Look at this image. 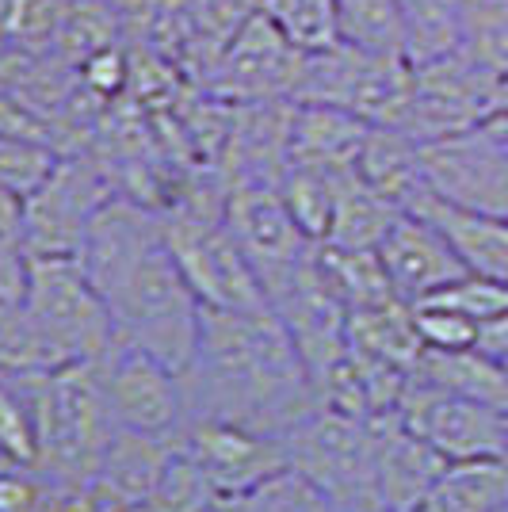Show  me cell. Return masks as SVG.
Returning a JSON list of instances; mask_svg holds the SVG:
<instances>
[{
	"instance_id": "46",
	"label": "cell",
	"mask_w": 508,
	"mask_h": 512,
	"mask_svg": "<svg viewBox=\"0 0 508 512\" xmlns=\"http://www.w3.org/2000/svg\"><path fill=\"white\" fill-rule=\"evenodd\" d=\"M501 111H508V81L501 85Z\"/></svg>"
},
{
	"instance_id": "42",
	"label": "cell",
	"mask_w": 508,
	"mask_h": 512,
	"mask_svg": "<svg viewBox=\"0 0 508 512\" xmlns=\"http://www.w3.org/2000/svg\"><path fill=\"white\" fill-rule=\"evenodd\" d=\"M23 287H27V253L20 245L0 241V302L23 299Z\"/></svg>"
},
{
	"instance_id": "31",
	"label": "cell",
	"mask_w": 508,
	"mask_h": 512,
	"mask_svg": "<svg viewBox=\"0 0 508 512\" xmlns=\"http://www.w3.org/2000/svg\"><path fill=\"white\" fill-rule=\"evenodd\" d=\"M405 27L409 62H428L459 50L463 39V0H394Z\"/></svg>"
},
{
	"instance_id": "30",
	"label": "cell",
	"mask_w": 508,
	"mask_h": 512,
	"mask_svg": "<svg viewBox=\"0 0 508 512\" xmlns=\"http://www.w3.org/2000/svg\"><path fill=\"white\" fill-rule=\"evenodd\" d=\"M62 348L50 341L39 318L23 299L0 302V375H27V371H54L65 367Z\"/></svg>"
},
{
	"instance_id": "28",
	"label": "cell",
	"mask_w": 508,
	"mask_h": 512,
	"mask_svg": "<svg viewBox=\"0 0 508 512\" xmlns=\"http://www.w3.org/2000/svg\"><path fill=\"white\" fill-rule=\"evenodd\" d=\"M409 375L440 386V390H451V394H463V398H478L489 406H508V371L493 356H486L482 348H463V352L424 348Z\"/></svg>"
},
{
	"instance_id": "43",
	"label": "cell",
	"mask_w": 508,
	"mask_h": 512,
	"mask_svg": "<svg viewBox=\"0 0 508 512\" xmlns=\"http://www.w3.org/2000/svg\"><path fill=\"white\" fill-rule=\"evenodd\" d=\"M0 241L23 249V199L0 188ZM27 253V249H23Z\"/></svg>"
},
{
	"instance_id": "16",
	"label": "cell",
	"mask_w": 508,
	"mask_h": 512,
	"mask_svg": "<svg viewBox=\"0 0 508 512\" xmlns=\"http://www.w3.org/2000/svg\"><path fill=\"white\" fill-rule=\"evenodd\" d=\"M375 253H379L386 276H390L394 295L409 306L432 299L436 291H444L447 283L466 276V268L459 264L455 249L447 245V237L417 211L398 214Z\"/></svg>"
},
{
	"instance_id": "10",
	"label": "cell",
	"mask_w": 508,
	"mask_h": 512,
	"mask_svg": "<svg viewBox=\"0 0 508 512\" xmlns=\"http://www.w3.org/2000/svg\"><path fill=\"white\" fill-rule=\"evenodd\" d=\"M421 184L428 195L470 207L508 214V138L497 119L478 127L421 142Z\"/></svg>"
},
{
	"instance_id": "48",
	"label": "cell",
	"mask_w": 508,
	"mask_h": 512,
	"mask_svg": "<svg viewBox=\"0 0 508 512\" xmlns=\"http://www.w3.org/2000/svg\"><path fill=\"white\" fill-rule=\"evenodd\" d=\"M501 367H505V371H508V360H505V363H501Z\"/></svg>"
},
{
	"instance_id": "33",
	"label": "cell",
	"mask_w": 508,
	"mask_h": 512,
	"mask_svg": "<svg viewBox=\"0 0 508 512\" xmlns=\"http://www.w3.org/2000/svg\"><path fill=\"white\" fill-rule=\"evenodd\" d=\"M279 195L287 203L298 230L321 245L333 226V207H337V176L321 169H306V165H287L283 180H279Z\"/></svg>"
},
{
	"instance_id": "35",
	"label": "cell",
	"mask_w": 508,
	"mask_h": 512,
	"mask_svg": "<svg viewBox=\"0 0 508 512\" xmlns=\"http://www.w3.org/2000/svg\"><path fill=\"white\" fill-rule=\"evenodd\" d=\"M62 161V150L43 138L0 134V188L20 199H31L46 184V176Z\"/></svg>"
},
{
	"instance_id": "44",
	"label": "cell",
	"mask_w": 508,
	"mask_h": 512,
	"mask_svg": "<svg viewBox=\"0 0 508 512\" xmlns=\"http://www.w3.org/2000/svg\"><path fill=\"white\" fill-rule=\"evenodd\" d=\"M58 512H107L100 493L85 486V490H65L62 501H58Z\"/></svg>"
},
{
	"instance_id": "1",
	"label": "cell",
	"mask_w": 508,
	"mask_h": 512,
	"mask_svg": "<svg viewBox=\"0 0 508 512\" xmlns=\"http://www.w3.org/2000/svg\"><path fill=\"white\" fill-rule=\"evenodd\" d=\"M77 260L104 295L115 333L184 371L203 306L172 260L161 211L115 192L92 218Z\"/></svg>"
},
{
	"instance_id": "20",
	"label": "cell",
	"mask_w": 508,
	"mask_h": 512,
	"mask_svg": "<svg viewBox=\"0 0 508 512\" xmlns=\"http://www.w3.org/2000/svg\"><path fill=\"white\" fill-rule=\"evenodd\" d=\"M367 130H371V123H363L352 111H340L329 104H295L287 157H291V165L333 172V176L352 172L360 161Z\"/></svg>"
},
{
	"instance_id": "5",
	"label": "cell",
	"mask_w": 508,
	"mask_h": 512,
	"mask_svg": "<svg viewBox=\"0 0 508 512\" xmlns=\"http://www.w3.org/2000/svg\"><path fill=\"white\" fill-rule=\"evenodd\" d=\"M413 96V62L348 43L306 50L295 104H329L371 127H402Z\"/></svg>"
},
{
	"instance_id": "49",
	"label": "cell",
	"mask_w": 508,
	"mask_h": 512,
	"mask_svg": "<svg viewBox=\"0 0 508 512\" xmlns=\"http://www.w3.org/2000/svg\"><path fill=\"white\" fill-rule=\"evenodd\" d=\"M497 512H508V505H505V509H497Z\"/></svg>"
},
{
	"instance_id": "12",
	"label": "cell",
	"mask_w": 508,
	"mask_h": 512,
	"mask_svg": "<svg viewBox=\"0 0 508 512\" xmlns=\"http://www.w3.org/2000/svg\"><path fill=\"white\" fill-rule=\"evenodd\" d=\"M394 417L413 436H421L436 455H444L447 463L508 459L505 406L463 398V394H451V390H440L409 375Z\"/></svg>"
},
{
	"instance_id": "25",
	"label": "cell",
	"mask_w": 508,
	"mask_h": 512,
	"mask_svg": "<svg viewBox=\"0 0 508 512\" xmlns=\"http://www.w3.org/2000/svg\"><path fill=\"white\" fill-rule=\"evenodd\" d=\"M508 505V459L447 463L413 512H497Z\"/></svg>"
},
{
	"instance_id": "8",
	"label": "cell",
	"mask_w": 508,
	"mask_h": 512,
	"mask_svg": "<svg viewBox=\"0 0 508 512\" xmlns=\"http://www.w3.org/2000/svg\"><path fill=\"white\" fill-rule=\"evenodd\" d=\"M92 367L100 379V394H104L111 425L180 440L191 413L188 394H184V375L176 367L149 356L146 348L123 341V337H115V344Z\"/></svg>"
},
{
	"instance_id": "24",
	"label": "cell",
	"mask_w": 508,
	"mask_h": 512,
	"mask_svg": "<svg viewBox=\"0 0 508 512\" xmlns=\"http://www.w3.org/2000/svg\"><path fill=\"white\" fill-rule=\"evenodd\" d=\"M356 172L382 192L402 211L413 207V199L424 192L421 184V142L402 127H371L363 138Z\"/></svg>"
},
{
	"instance_id": "26",
	"label": "cell",
	"mask_w": 508,
	"mask_h": 512,
	"mask_svg": "<svg viewBox=\"0 0 508 512\" xmlns=\"http://www.w3.org/2000/svg\"><path fill=\"white\" fill-rule=\"evenodd\" d=\"M344 333H348L352 348H360V352L375 356V360L394 363L402 371H413L424 352L413 306L402 299L382 302V306H367V310H348Z\"/></svg>"
},
{
	"instance_id": "18",
	"label": "cell",
	"mask_w": 508,
	"mask_h": 512,
	"mask_svg": "<svg viewBox=\"0 0 508 512\" xmlns=\"http://www.w3.org/2000/svg\"><path fill=\"white\" fill-rule=\"evenodd\" d=\"M310 383H314L318 406L344 417H360V421H382V417H394L409 371L344 344L333 360L310 371Z\"/></svg>"
},
{
	"instance_id": "37",
	"label": "cell",
	"mask_w": 508,
	"mask_h": 512,
	"mask_svg": "<svg viewBox=\"0 0 508 512\" xmlns=\"http://www.w3.org/2000/svg\"><path fill=\"white\" fill-rule=\"evenodd\" d=\"M0 459L39 467V428L31 402L12 375H0Z\"/></svg>"
},
{
	"instance_id": "32",
	"label": "cell",
	"mask_w": 508,
	"mask_h": 512,
	"mask_svg": "<svg viewBox=\"0 0 508 512\" xmlns=\"http://www.w3.org/2000/svg\"><path fill=\"white\" fill-rule=\"evenodd\" d=\"M337 43L375 50V54H405V27L394 0H333Z\"/></svg>"
},
{
	"instance_id": "13",
	"label": "cell",
	"mask_w": 508,
	"mask_h": 512,
	"mask_svg": "<svg viewBox=\"0 0 508 512\" xmlns=\"http://www.w3.org/2000/svg\"><path fill=\"white\" fill-rule=\"evenodd\" d=\"M222 218L230 226L233 241L241 245V253L249 256L272 306V295L310 260L314 241L298 230V222L279 195V184H253V180L226 184Z\"/></svg>"
},
{
	"instance_id": "2",
	"label": "cell",
	"mask_w": 508,
	"mask_h": 512,
	"mask_svg": "<svg viewBox=\"0 0 508 512\" xmlns=\"http://www.w3.org/2000/svg\"><path fill=\"white\" fill-rule=\"evenodd\" d=\"M180 375L191 417H218L268 436H287L318 409L310 371L272 310L203 306L195 352Z\"/></svg>"
},
{
	"instance_id": "15",
	"label": "cell",
	"mask_w": 508,
	"mask_h": 512,
	"mask_svg": "<svg viewBox=\"0 0 508 512\" xmlns=\"http://www.w3.org/2000/svg\"><path fill=\"white\" fill-rule=\"evenodd\" d=\"M302 58L306 50L295 46L279 27L256 12L253 20L237 31L211 73L199 81L211 96L226 104H249V100H287L295 104V88L302 77Z\"/></svg>"
},
{
	"instance_id": "3",
	"label": "cell",
	"mask_w": 508,
	"mask_h": 512,
	"mask_svg": "<svg viewBox=\"0 0 508 512\" xmlns=\"http://www.w3.org/2000/svg\"><path fill=\"white\" fill-rule=\"evenodd\" d=\"M31 402L39 428V470L62 490H85L96 482L111 417L92 363H65L54 371L12 375Z\"/></svg>"
},
{
	"instance_id": "34",
	"label": "cell",
	"mask_w": 508,
	"mask_h": 512,
	"mask_svg": "<svg viewBox=\"0 0 508 512\" xmlns=\"http://www.w3.org/2000/svg\"><path fill=\"white\" fill-rule=\"evenodd\" d=\"M459 50L489 69L501 85L508 81V0H463Z\"/></svg>"
},
{
	"instance_id": "6",
	"label": "cell",
	"mask_w": 508,
	"mask_h": 512,
	"mask_svg": "<svg viewBox=\"0 0 508 512\" xmlns=\"http://www.w3.org/2000/svg\"><path fill=\"white\" fill-rule=\"evenodd\" d=\"M161 226H165L172 260H176L180 276L188 279L199 306L241 310V314L272 310L249 256L233 241L222 211L169 203V207H161Z\"/></svg>"
},
{
	"instance_id": "36",
	"label": "cell",
	"mask_w": 508,
	"mask_h": 512,
	"mask_svg": "<svg viewBox=\"0 0 508 512\" xmlns=\"http://www.w3.org/2000/svg\"><path fill=\"white\" fill-rule=\"evenodd\" d=\"M260 16L279 27L287 39L302 50L337 43V23H333V0H256Z\"/></svg>"
},
{
	"instance_id": "22",
	"label": "cell",
	"mask_w": 508,
	"mask_h": 512,
	"mask_svg": "<svg viewBox=\"0 0 508 512\" xmlns=\"http://www.w3.org/2000/svg\"><path fill=\"white\" fill-rule=\"evenodd\" d=\"M176 451H180V440H172V436L111 428L92 486L111 493V497H119V501H127V505H138L165 478V470L176 459Z\"/></svg>"
},
{
	"instance_id": "29",
	"label": "cell",
	"mask_w": 508,
	"mask_h": 512,
	"mask_svg": "<svg viewBox=\"0 0 508 512\" xmlns=\"http://www.w3.org/2000/svg\"><path fill=\"white\" fill-rule=\"evenodd\" d=\"M314 264L321 279L333 287V295L344 302V310H367L398 299L375 249H344L321 241L314 245Z\"/></svg>"
},
{
	"instance_id": "11",
	"label": "cell",
	"mask_w": 508,
	"mask_h": 512,
	"mask_svg": "<svg viewBox=\"0 0 508 512\" xmlns=\"http://www.w3.org/2000/svg\"><path fill=\"white\" fill-rule=\"evenodd\" d=\"M501 115V81L470 54L451 50L428 62H413V96L402 130L417 142L447 138Z\"/></svg>"
},
{
	"instance_id": "41",
	"label": "cell",
	"mask_w": 508,
	"mask_h": 512,
	"mask_svg": "<svg viewBox=\"0 0 508 512\" xmlns=\"http://www.w3.org/2000/svg\"><path fill=\"white\" fill-rule=\"evenodd\" d=\"M77 77L88 96H96L100 104H115L130 92V54L119 43H104L77 65Z\"/></svg>"
},
{
	"instance_id": "21",
	"label": "cell",
	"mask_w": 508,
	"mask_h": 512,
	"mask_svg": "<svg viewBox=\"0 0 508 512\" xmlns=\"http://www.w3.org/2000/svg\"><path fill=\"white\" fill-rule=\"evenodd\" d=\"M447 467L444 455L413 436L398 417L379 421V505L382 512H413Z\"/></svg>"
},
{
	"instance_id": "19",
	"label": "cell",
	"mask_w": 508,
	"mask_h": 512,
	"mask_svg": "<svg viewBox=\"0 0 508 512\" xmlns=\"http://www.w3.org/2000/svg\"><path fill=\"white\" fill-rule=\"evenodd\" d=\"M409 211L428 218L447 237V245L455 249L459 264L470 276L508 283V214L455 207V203H444V199H436L428 192L417 195Z\"/></svg>"
},
{
	"instance_id": "38",
	"label": "cell",
	"mask_w": 508,
	"mask_h": 512,
	"mask_svg": "<svg viewBox=\"0 0 508 512\" xmlns=\"http://www.w3.org/2000/svg\"><path fill=\"white\" fill-rule=\"evenodd\" d=\"M424 302H440L447 310H455V314H463L470 318L478 329L489 325V321H497L501 314H508V283L501 279H486V276H459L455 283H447L444 291H436L432 299Z\"/></svg>"
},
{
	"instance_id": "17",
	"label": "cell",
	"mask_w": 508,
	"mask_h": 512,
	"mask_svg": "<svg viewBox=\"0 0 508 512\" xmlns=\"http://www.w3.org/2000/svg\"><path fill=\"white\" fill-rule=\"evenodd\" d=\"M272 314L287 325V333H291L306 371H318L321 363L333 360L340 348L348 344V333H344L348 310L333 295V287L321 279L314 253L272 295Z\"/></svg>"
},
{
	"instance_id": "9",
	"label": "cell",
	"mask_w": 508,
	"mask_h": 512,
	"mask_svg": "<svg viewBox=\"0 0 508 512\" xmlns=\"http://www.w3.org/2000/svg\"><path fill=\"white\" fill-rule=\"evenodd\" d=\"M119 192L100 157L62 153L31 199H23V249L27 256H77L96 211Z\"/></svg>"
},
{
	"instance_id": "4",
	"label": "cell",
	"mask_w": 508,
	"mask_h": 512,
	"mask_svg": "<svg viewBox=\"0 0 508 512\" xmlns=\"http://www.w3.org/2000/svg\"><path fill=\"white\" fill-rule=\"evenodd\" d=\"M283 444L291 470L337 509L382 512L379 421H360L318 406L283 436Z\"/></svg>"
},
{
	"instance_id": "27",
	"label": "cell",
	"mask_w": 508,
	"mask_h": 512,
	"mask_svg": "<svg viewBox=\"0 0 508 512\" xmlns=\"http://www.w3.org/2000/svg\"><path fill=\"white\" fill-rule=\"evenodd\" d=\"M398 214L402 207L375 192L356 169L337 172V207H333V226L325 241L344 249H379V241Z\"/></svg>"
},
{
	"instance_id": "40",
	"label": "cell",
	"mask_w": 508,
	"mask_h": 512,
	"mask_svg": "<svg viewBox=\"0 0 508 512\" xmlns=\"http://www.w3.org/2000/svg\"><path fill=\"white\" fill-rule=\"evenodd\" d=\"M417 318V333L421 344L432 352H463V348H478V325L455 310H447L440 302H417L413 306Z\"/></svg>"
},
{
	"instance_id": "47",
	"label": "cell",
	"mask_w": 508,
	"mask_h": 512,
	"mask_svg": "<svg viewBox=\"0 0 508 512\" xmlns=\"http://www.w3.org/2000/svg\"><path fill=\"white\" fill-rule=\"evenodd\" d=\"M505 440H508V406H505Z\"/></svg>"
},
{
	"instance_id": "45",
	"label": "cell",
	"mask_w": 508,
	"mask_h": 512,
	"mask_svg": "<svg viewBox=\"0 0 508 512\" xmlns=\"http://www.w3.org/2000/svg\"><path fill=\"white\" fill-rule=\"evenodd\" d=\"M497 123H501V130H505V138H508V111H501V115H493Z\"/></svg>"
},
{
	"instance_id": "39",
	"label": "cell",
	"mask_w": 508,
	"mask_h": 512,
	"mask_svg": "<svg viewBox=\"0 0 508 512\" xmlns=\"http://www.w3.org/2000/svg\"><path fill=\"white\" fill-rule=\"evenodd\" d=\"M62 493L39 467L0 459V512H58Z\"/></svg>"
},
{
	"instance_id": "7",
	"label": "cell",
	"mask_w": 508,
	"mask_h": 512,
	"mask_svg": "<svg viewBox=\"0 0 508 512\" xmlns=\"http://www.w3.org/2000/svg\"><path fill=\"white\" fill-rule=\"evenodd\" d=\"M23 302L69 363H96L119 337L104 295L77 256H27Z\"/></svg>"
},
{
	"instance_id": "14",
	"label": "cell",
	"mask_w": 508,
	"mask_h": 512,
	"mask_svg": "<svg viewBox=\"0 0 508 512\" xmlns=\"http://www.w3.org/2000/svg\"><path fill=\"white\" fill-rule=\"evenodd\" d=\"M180 451L211 482L218 501L256 493L272 478L291 470L283 436H268V432L218 421V417H191L180 432Z\"/></svg>"
},
{
	"instance_id": "23",
	"label": "cell",
	"mask_w": 508,
	"mask_h": 512,
	"mask_svg": "<svg viewBox=\"0 0 508 512\" xmlns=\"http://www.w3.org/2000/svg\"><path fill=\"white\" fill-rule=\"evenodd\" d=\"M256 0H188L184 8V43H180V73L191 85H199L218 54L237 39V31L253 20Z\"/></svg>"
}]
</instances>
